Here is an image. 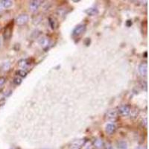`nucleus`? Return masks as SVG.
<instances>
[{"instance_id": "obj_25", "label": "nucleus", "mask_w": 149, "mask_h": 149, "mask_svg": "<svg viewBox=\"0 0 149 149\" xmlns=\"http://www.w3.org/2000/svg\"><path fill=\"white\" fill-rule=\"evenodd\" d=\"M46 149H47V148H46Z\"/></svg>"}, {"instance_id": "obj_1", "label": "nucleus", "mask_w": 149, "mask_h": 149, "mask_svg": "<svg viewBox=\"0 0 149 149\" xmlns=\"http://www.w3.org/2000/svg\"><path fill=\"white\" fill-rule=\"evenodd\" d=\"M86 29V26L85 24L78 25V26H77L74 29L72 33V36L73 38H78V37H81V36L85 32Z\"/></svg>"}, {"instance_id": "obj_18", "label": "nucleus", "mask_w": 149, "mask_h": 149, "mask_svg": "<svg viewBox=\"0 0 149 149\" xmlns=\"http://www.w3.org/2000/svg\"><path fill=\"white\" fill-rule=\"evenodd\" d=\"M5 82V78H2V77H0V86H2V84H4Z\"/></svg>"}, {"instance_id": "obj_19", "label": "nucleus", "mask_w": 149, "mask_h": 149, "mask_svg": "<svg viewBox=\"0 0 149 149\" xmlns=\"http://www.w3.org/2000/svg\"><path fill=\"white\" fill-rule=\"evenodd\" d=\"M126 26H127V27H130V26H132V22H131V20H127V22H126Z\"/></svg>"}, {"instance_id": "obj_9", "label": "nucleus", "mask_w": 149, "mask_h": 149, "mask_svg": "<svg viewBox=\"0 0 149 149\" xmlns=\"http://www.w3.org/2000/svg\"><path fill=\"white\" fill-rule=\"evenodd\" d=\"M118 115H119V114H118L117 110H110V111L107 113V117L108 118V119L114 120V119H116L117 117H118Z\"/></svg>"}, {"instance_id": "obj_11", "label": "nucleus", "mask_w": 149, "mask_h": 149, "mask_svg": "<svg viewBox=\"0 0 149 149\" xmlns=\"http://www.w3.org/2000/svg\"><path fill=\"white\" fill-rule=\"evenodd\" d=\"M2 3L3 8H9L13 5V1H10V0H4V1H0Z\"/></svg>"}, {"instance_id": "obj_16", "label": "nucleus", "mask_w": 149, "mask_h": 149, "mask_svg": "<svg viewBox=\"0 0 149 149\" xmlns=\"http://www.w3.org/2000/svg\"><path fill=\"white\" fill-rule=\"evenodd\" d=\"M40 44L42 46H47V45L49 44V40H48L46 38H42V39L40 40Z\"/></svg>"}, {"instance_id": "obj_14", "label": "nucleus", "mask_w": 149, "mask_h": 149, "mask_svg": "<svg viewBox=\"0 0 149 149\" xmlns=\"http://www.w3.org/2000/svg\"><path fill=\"white\" fill-rule=\"evenodd\" d=\"M17 74L20 78H25L27 75V72L24 70H19L17 72Z\"/></svg>"}, {"instance_id": "obj_15", "label": "nucleus", "mask_w": 149, "mask_h": 149, "mask_svg": "<svg viewBox=\"0 0 149 149\" xmlns=\"http://www.w3.org/2000/svg\"><path fill=\"white\" fill-rule=\"evenodd\" d=\"M22 78H20V77H19V76L14 78V81H13L14 84L16 85H19L21 83H22Z\"/></svg>"}, {"instance_id": "obj_2", "label": "nucleus", "mask_w": 149, "mask_h": 149, "mask_svg": "<svg viewBox=\"0 0 149 149\" xmlns=\"http://www.w3.org/2000/svg\"><path fill=\"white\" fill-rule=\"evenodd\" d=\"M130 111H131V107L128 104H123L119 107L117 112L118 114L120 116H126L130 114Z\"/></svg>"}, {"instance_id": "obj_8", "label": "nucleus", "mask_w": 149, "mask_h": 149, "mask_svg": "<svg viewBox=\"0 0 149 149\" xmlns=\"http://www.w3.org/2000/svg\"><path fill=\"white\" fill-rule=\"evenodd\" d=\"M93 146L96 149H102L104 146V142L101 139H96L93 142Z\"/></svg>"}, {"instance_id": "obj_21", "label": "nucleus", "mask_w": 149, "mask_h": 149, "mask_svg": "<svg viewBox=\"0 0 149 149\" xmlns=\"http://www.w3.org/2000/svg\"><path fill=\"white\" fill-rule=\"evenodd\" d=\"M3 6H2V3H1V2H0V11H2V10H3Z\"/></svg>"}, {"instance_id": "obj_13", "label": "nucleus", "mask_w": 149, "mask_h": 149, "mask_svg": "<svg viewBox=\"0 0 149 149\" xmlns=\"http://www.w3.org/2000/svg\"><path fill=\"white\" fill-rule=\"evenodd\" d=\"M117 148L118 149H127V143L125 141H120L117 142Z\"/></svg>"}, {"instance_id": "obj_5", "label": "nucleus", "mask_w": 149, "mask_h": 149, "mask_svg": "<svg viewBox=\"0 0 149 149\" xmlns=\"http://www.w3.org/2000/svg\"><path fill=\"white\" fill-rule=\"evenodd\" d=\"M139 72L142 76H147L148 74V63L146 62H143L139 66Z\"/></svg>"}, {"instance_id": "obj_10", "label": "nucleus", "mask_w": 149, "mask_h": 149, "mask_svg": "<svg viewBox=\"0 0 149 149\" xmlns=\"http://www.w3.org/2000/svg\"><path fill=\"white\" fill-rule=\"evenodd\" d=\"M85 13L89 16H95L98 14V10L96 8H90L86 9L85 10Z\"/></svg>"}, {"instance_id": "obj_24", "label": "nucleus", "mask_w": 149, "mask_h": 149, "mask_svg": "<svg viewBox=\"0 0 149 149\" xmlns=\"http://www.w3.org/2000/svg\"><path fill=\"white\" fill-rule=\"evenodd\" d=\"M10 149H14V148H10Z\"/></svg>"}, {"instance_id": "obj_12", "label": "nucleus", "mask_w": 149, "mask_h": 149, "mask_svg": "<svg viewBox=\"0 0 149 149\" xmlns=\"http://www.w3.org/2000/svg\"><path fill=\"white\" fill-rule=\"evenodd\" d=\"M31 64V61L29 59H25V60H22V61H19V65L20 66L23 68H27L28 66H30Z\"/></svg>"}, {"instance_id": "obj_7", "label": "nucleus", "mask_w": 149, "mask_h": 149, "mask_svg": "<svg viewBox=\"0 0 149 149\" xmlns=\"http://www.w3.org/2000/svg\"><path fill=\"white\" fill-rule=\"evenodd\" d=\"M116 130V126L114 125L113 124H107L106 127H105V131L107 134H113Z\"/></svg>"}, {"instance_id": "obj_23", "label": "nucleus", "mask_w": 149, "mask_h": 149, "mask_svg": "<svg viewBox=\"0 0 149 149\" xmlns=\"http://www.w3.org/2000/svg\"><path fill=\"white\" fill-rule=\"evenodd\" d=\"M138 149H146V148L142 147V146H139V147L138 148Z\"/></svg>"}, {"instance_id": "obj_6", "label": "nucleus", "mask_w": 149, "mask_h": 149, "mask_svg": "<svg viewBox=\"0 0 149 149\" xmlns=\"http://www.w3.org/2000/svg\"><path fill=\"white\" fill-rule=\"evenodd\" d=\"M41 1H38V0H35V1H31L29 2V7H30L31 10L32 11H36L37 9L39 8V7L41 5Z\"/></svg>"}, {"instance_id": "obj_4", "label": "nucleus", "mask_w": 149, "mask_h": 149, "mask_svg": "<svg viewBox=\"0 0 149 149\" xmlns=\"http://www.w3.org/2000/svg\"><path fill=\"white\" fill-rule=\"evenodd\" d=\"M12 32H13V22L8 24L3 32V37L5 40H9L12 36Z\"/></svg>"}, {"instance_id": "obj_22", "label": "nucleus", "mask_w": 149, "mask_h": 149, "mask_svg": "<svg viewBox=\"0 0 149 149\" xmlns=\"http://www.w3.org/2000/svg\"><path fill=\"white\" fill-rule=\"evenodd\" d=\"M70 149H80V148H78V147H77V146H72V148Z\"/></svg>"}, {"instance_id": "obj_20", "label": "nucleus", "mask_w": 149, "mask_h": 149, "mask_svg": "<svg viewBox=\"0 0 149 149\" xmlns=\"http://www.w3.org/2000/svg\"><path fill=\"white\" fill-rule=\"evenodd\" d=\"M105 149H113V148H112L111 145H110V143H107V144L105 146Z\"/></svg>"}, {"instance_id": "obj_3", "label": "nucleus", "mask_w": 149, "mask_h": 149, "mask_svg": "<svg viewBox=\"0 0 149 149\" xmlns=\"http://www.w3.org/2000/svg\"><path fill=\"white\" fill-rule=\"evenodd\" d=\"M29 16L26 14H21V15L18 16L16 19V22L18 26H24L25 24H26L29 21Z\"/></svg>"}, {"instance_id": "obj_17", "label": "nucleus", "mask_w": 149, "mask_h": 149, "mask_svg": "<svg viewBox=\"0 0 149 149\" xmlns=\"http://www.w3.org/2000/svg\"><path fill=\"white\" fill-rule=\"evenodd\" d=\"M83 146H84V149H92L91 146L89 144L88 142H84V144L83 145Z\"/></svg>"}]
</instances>
